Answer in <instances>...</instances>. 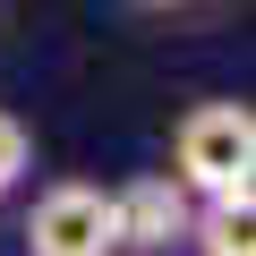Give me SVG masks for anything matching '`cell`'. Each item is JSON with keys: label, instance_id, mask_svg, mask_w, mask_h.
Here are the masks:
<instances>
[{"label": "cell", "instance_id": "obj_1", "mask_svg": "<svg viewBox=\"0 0 256 256\" xmlns=\"http://www.w3.org/2000/svg\"><path fill=\"white\" fill-rule=\"evenodd\" d=\"M171 180L188 196H256V111L239 94H205L171 128Z\"/></svg>", "mask_w": 256, "mask_h": 256}, {"label": "cell", "instance_id": "obj_2", "mask_svg": "<svg viewBox=\"0 0 256 256\" xmlns=\"http://www.w3.org/2000/svg\"><path fill=\"white\" fill-rule=\"evenodd\" d=\"M18 256H120L111 188H94V180H52V188L26 205Z\"/></svg>", "mask_w": 256, "mask_h": 256}, {"label": "cell", "instance_id": "obj_3", "mask_svg": "<svg viewBox=\"0 0 256 256\" xmlns=\"http://www.w3.org/2000/svg\"><path fill=\"white\" fill-rule=\"evenodd\" d=\"M188 214L196 196L171 180V171H137L111 188V222H120V256H180L188 239Z\"/></svg>", "mask_w": 256, "mask_h": 256}, {"label": "cell", "instance_id": "obj_4", "mask_svg": "<svg viewBox=\"0 0 256 256\" xmlns=\"http://www.w3.org/2000/svg\"><path fill=\"white\" fill-rule=\"evenodd\" d=\"M180 256H256V196H196Z\"/></svg>", "mask_w": 256, "mask_h": 256}, {"label": "cell", "instance_id": "obj_5", "mask_svg": "<svg viewBox=\"0 0 256 256\" xmlns=\"http://www.w3.org/2000/svg\"><path fill=\"white\" fill-rule=\"evenodd\" d=\"M26 180H34V128H26L9 102H0V205H9Z\"/></svg>", "mask_w": 256, "mask_h": 256}, {"label": "cell", "instance_id": "obj_6", "mask_svg": "<svg viewBox=\"0 0 256 256\" xmlns=\"http://www.w3.org/2000/svg\"><path fill=\"white\" fill-rule=\"evenodd\" d=\"M128 9H146V18H180V9H196V0H128Z\"/></svg>", "mask_w": 256, "mask_h": 256}]
</instances>
